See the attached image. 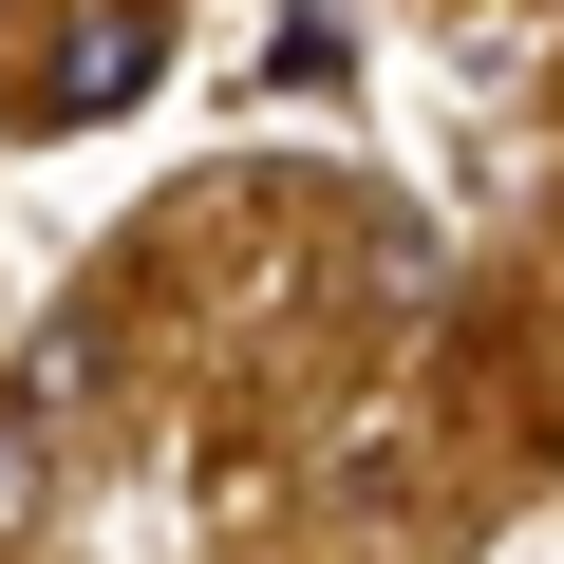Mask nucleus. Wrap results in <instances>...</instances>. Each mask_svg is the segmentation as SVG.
<instances>
[{
  "label": "nucleus",
  "mask_w": 564,
  "mask_h": 564,
  "mask_svg": "<svg viewBox=\"0 0 564 564\" xmlns=\"http://www.w3.org/2000/svg\"><path fill=\"white\" fill-rule=\"evenodd\" d=\"M151 76H170V20H151V0H76L57 57H20V132H113Z\"/></svg>",
  "instance_id": "f257e3e1"
},
{
  "label": "nucleus",
  "mask_w": 564,
  "mask_h": 564,
  "mask_svg": "<svg viewBox=\"0 0 564 564\" xmlns=\"http://www.w3.org/2000/svg\"><path fill=\"white\" fill-rule=\"evenodd\" d=\"M20 489H39V433H20V414H0V527H20Z\"/></svg>",
  "instance_id": "f03ea898"
}]
</instances>
